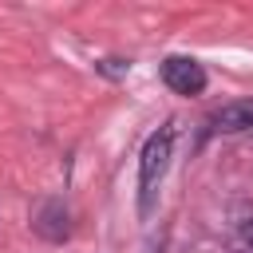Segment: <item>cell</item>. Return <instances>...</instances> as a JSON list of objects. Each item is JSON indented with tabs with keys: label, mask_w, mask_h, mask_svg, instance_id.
<instances>
[{
	"label": "cell",
	"mask_w": 253,
	"mask_h": 253,
	"mask_svg": "<svg viewBox=\"0 0 253 253\" xmlns=\"http://www.w3.org/2000/svg\"><path fill=\"white\" fill-rule=\"evenodd\" d=\"M174 123H162L158 130L146 134L142 150H138V217H150L154 213V198H158V186L170 170V154H174Z\"/></svg>",
	"instance_id": "6da1fadb"
},
{
	"label": "cell",
	"mask_w": 253,
	"mask_h": 253,
	"mask_svg": "<svg viewBox=\"0 0 253 253\" xmlns=\"http://www.w3.org/2000/svg\"><path fill=\"white\" fill-rule=\"evenodd\" d=\"M162 83L174 95H202L210 75H206V67L194 55H166L162 59Z\"/></svg>",
	"instance_id": "7a4b0ae2"
},
{
	"label": "cell",
	"mask_w": 253,
	"mask_h": 253,
	"mask_svg": "<svg viewBox=\"0 0 253 253\" xmlns=\"http://www.w3.org/2000/svg\"><path fill=\"white\" fill-rule=\"evenodd\" d=\"M245 130H253V99L225 103L206 119V134H245Z\"/></svg>",
	"instance_id": "3957f363"
},
{
	"label": "cell",
	"mask_w": 253,
	"mask_h": 253,
	"mask_svg": "<svg viewBox=\"0 0 253 253\" xmlns=\"http://www.w3.org/2000/svg\"><path fill=\"white\" fill-rule=\"evenodd\" d=\"M32 225H36V233H40L43 241H55V245L71 237V225H67V206H63L59 198H47V202L36 210Z\"/></svg>",
	"instance_id": "277c9868"
},
{
	"label": "cell",
	"mask_w": 253,
	"mask_h": 253,
	"mask_svg": "<svg viewBox=\"0 0 253 253\" xmlns=\"http://www.w3.org/2000/svg\"><path fill=\"white\" fill-rule=\"evenodd\" d=\"M99 71H107V75H126V71H130V59H103Z\"/></svg>",
	"instance_id": "5b68a950"
},
{
	"label": "cell",
	"mask_w": 253,
	"mask_h": 253,
	"mask_svg": "<svg viewBox=\"0 0 253 253\" xmlns=\"http://www.w3.org/2000/svg\"><path fill=\"white\" fill-rule=\"evenodd\" d=\"M241 241H245V245H249V249H253V221H249V225H245V229H241Z\"/></svg>",
	"instance_id": "8992f818"
}]
</instances>
